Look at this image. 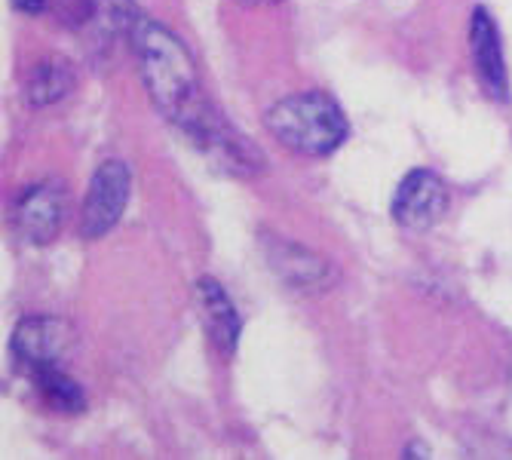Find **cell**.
<instances>
[{"instance_id": "obj_1", "label": "cell", "mask_w": 512, "mask_h": 460, "mask_svg": "<svg viewBox=\"0 0 512 460\" xmlns=\"http://www.w3.org/2000/svg\"><path fill=\"white\" fill-rule=\"evenodd\" d=\"M129 43L157 111L169 117L181 132H191L215 108L200 86L191 50L166 25L145 16L135 19Z\"/></svg>"}, {"instance_id": "obj_2", "label": "cell", "mask_w": 512, "mask_h": 460, "mask_svg": "<svg viewBox=\"0 0 512 460\" xmlns=\"http://www.w3.org/2000/svg\"><path fill=\"white\" fill-rule=\"evenodd\" d=\"M264 123L276 142L307 157L335 154L350 132L344 111L325 92H298V96L276 102Z\"/></svg>"}, {"instance_id": "obj_3", "label": "cell", "mask_w": 512, "mask_h": 460, "mask_svg": "<svg viewBox=\"0 0 512 460\" xmlns=\"http://www.w3.org/2000/svg\"><path fill=\"white\" fill-rule=\"evenodd\" d=\"M129 188L132 175L126 163L108 160L96 169L89 181V191L83 197V212H80V234L86 240H99L120 221L126 203H129Z\"/></svg>"}, {"instance_id": "obj_4", "label": "cell", "mask_w": 512, "mask_h": 460, "mask_svg": "<svg viewBox=\"0 0 512 460\" xmlns=\"http://www.w3.org/2000/svg\"><path fill=\"white\" fill-rule=\"evenodd\" d=\"M445 209H448V188L430 169L408 172L393 197V218L411 230L433 227L445 215Z\"/></svg>"}, {"instance_id": "obj_5", "label": "cell", "mask_w": 512, "mask_h": 460, "mask_svg": "<svg viewBox=\"0 0 512 460\" xmlns=\"http://www.w3.org/2000/svg\"><path fill=\"white\" fill-rule=\"evenodd\" d=\"M65 221V188L56 181H40L16 200V227L19 234L34 243H53Z\"/></svg>"}, {"instance_id": "obj_6", "label": "cell", "mask_w": 512, "mask_h": 460, "mask_svg": "<svg viewBox=\"0 0 512 460\" xmlns=\"http://www.w3.org/2000/svg\"><path fill=\"white\" fill-rule=\"evenodd\" d=\"M470 50L476 74L485 86V92L494 102L509 99V80H506V59H503V43L497 34V25L485 7L473 10L470 19Z\"/></svg>"}, {"instance_id": "obj_7", "label": "cell", "mask_w": 512, "mask_h": 460, "mask_svg": "<svg viewBox=\"0 0 512 460\" xmlns=\"http://www.w3.org/2000/svg\"><path fill=\"white\" fill-rule=\"evenodd\" d=\"M71 344V329L53 316H25L13 332V350L31 368L56 365Z\"/></svg>"}, {"instance_id": "obj_8", "label": "cell", "mask_w": 512, "mask_h": 460, "mask_svg": "<svg viewBox=\"0 0 512 460\" xmlns=\"http://www.w3.org/2000/svg\"><path fill=\"white\" fill-rule=\"evenodd\" d=\"M267 258H270L273 270L292 286L319 289V286H329V280H332V267L322 258H316L313 252L301 249L298 243H286V240L270 243Z\"/></svg>"}, {"instance_id": "obj_9", "label": "cell", "mask_w": 512, "mask_h": 460, "mask_svg": "<svg viewBox=\"0 0 512 460\" xmlns=\"http://www.w3.org/2000/svg\"><path fill=\"white\" fill-rule=\"evenodd\" d=\"M200 304H203V313H206V329L215 341V347L230 356L237 350V341H240V313L234 307V301L227 298V292L215 283V280H200Z\"/></svg>"}, {"instance_id": "obj_10", "label": "cell", "mask_w": 512, "mask_h": 460, "mask_svg": "<svg viewBox=\"0 0 512 460\" xmlns=\"http://www.w3.org/2000/svg\"><path fill=\"white\" fill-rule=\"evenodd\" d=\"M74 89V68L68 62H43L37 65L31 74H28V83H25V96L31 105L37 108H46V105H56L62 102L68 92Z\"/></svg>"}, {"instance_id": "obj_11", "label": "cell", "mask_w": 512, "mask_h": 460, "mask_svg": "<svg viewBox=\"0 0 512 460\" xmlns=\"http://www.w3.org/2000/svg\"><path fill=\"white\" fill-rule=\"evenodd\" d=\"M34 381L53 408H59L65 414H80L86 408V396H83L80 384L71 381L59 365H37Z\"/></svg>"}, {"instance_id": "obj_12", "label": "cell", "mask_w": 512, "mask_h": 460, "mask_svg": "<svg viewBox=\"0 0 512 460\" xmlns=\"http://www.w3.org/2000/svg\"><path fill=\"white\" fill-rule=\"evenodd\" d=\"M138 19L135 0H92V16L89 22L99 25L102 34L117 37V34H129L132 25Z\"/></svg>"}, {"instance_id": "obj_13", "label": "cell", "mask_w": 512, "mask_h": 460, "mask_svg": "<svg viewBox=\"0 0 512 460\" xmlns=\"http://www.w3.org/2000/svg\"><path fill=\"white\" fill-rule=\"evenodd\" d=\"M13 4H16V10H22L28 16H37V13L46 10V4H50V0H13Z\"/></svg>"}, {"instance_id": "obj_14", "label": "cell", "mask_w": 512, "mask_h": 460, "mask_svg": "<svg viewBox=\"0 0 512 460\" xmlns=\"http://www.w3.org/2000/svg\"><path fill=\"white\" fill-rule=\"evenodd\" d=\"M240 4H249L252 7V4H276V0H240Z\"/></svg>"}]
</instances>
